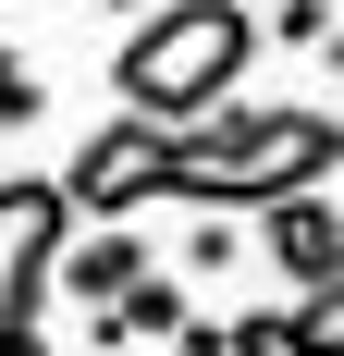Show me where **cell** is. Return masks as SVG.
Instances as JSON below:
<instances>
[{
	"mask_svg": "<svg viewBox=\"0 0 344 356\" xmlns=\"http://www.w3.org/2000/svg\"><path fill=\"white\" fill-rule=\"evenodd\" d=\"M234 356H308L295 344V307H283V295L271 307H234Z\"/></svg>",
	"mask_w": 344,
	"mask_h": 356,
	"instance_id": "8fae6325",
	"label": "cell"
},
{
	"mask_svg": "<svg viewBox=\"0 0 344 356\" xmlns=\"http://www.w3.org/2000/svg\"><path fill=\"white\" fill-rule=\"evenodd\" d=\"M62 197H74V221H136L148 197H185V136H160V123H136V111H111L99 136L62 160Z\"/></svg>",
	"mask_w": 344,
	"mask_h": 356,
	"instance_id": "3957f363",
	"label": "cell"
},
{
	"mask_svg": "<svg viewBox=\"0 0 344 356\" xmlns=\"http://www.w3.org/2000/svg\"><path fill=\"white\" fill-rule=\"evenodd\" d=\"M246 246H258V221L197 209V234H185V283H221V270H246Z\"/></svg>",
	"mask_w": 344,
	"mask_h": 356,
	"instance_id": "52a82bcc",
	"label": "cell"
},
{
	"mask_svg": "<svg viewBox=\"0 0 344 356\" xmlns=\"http://www.w3.org/2000/svg\"><path fill=\"white\" fill-rule=\"evenodd\" d=\"M258 49H271V25L246 0H160L136 37H111V99L160 136H197L209 111H234Z\"/></svg>",
	"mask_w": 344,
	"mask_h": 356,
	"instance_id": "6da1fadb",
	"label": "cell"
},
{
	"mask_svg": "<svg viewBox=\"0 0 344 356\" xmlns=\"http://www.w3.org/2000/svg\"><path fill=\"white\" fill-rule=\"evenodd\" d=\"M148 270H160V258H148V234H136V221H86V234H74V258H62V295L86 307V332H99L111 307L148 283Z\"/></svg>",
	"mask_w": 344,
	"mask_h": 356,
	"instance_id": "5b68a950",
	"label": "cell"
},
{
	"mask_svg": "<svg viewBox=\"0 0 344 356\" xmlns=\"http://www.w3.org/2000/svg\"><path fill=\"white\" fill-rule=\"evenodd\" d=\"M320 62H332V74H344V25H332V49H320Z\"/></svg>",
	"mask_w": 344,
	"mask_h": 356,
	"instance_id": "5bb4252c",
	"label": "cell"
},
{
	"mask_svg": "<svg viewBox=\"0 0 344 356\" xmlns=\"http://www.w3.org/2000/svg\"><path fill=\"white\" fill-rule=\"evenodd\" d=\"M258 258H271V283L283 295H320V283H344V197H271L258 209Z\"/></svg>",
	"mask_w": 344,
	"mask_h": 356,
	"instance_id": "277c9868",
	"label": "cell"
},
{
	"mask_svg": "<svg viewBox=\"0 0 344 356\" xmlns=\"http://www.w3.org/2000/svg\"><path fill=\"white\" fill-rule=\"evenodd\" d=\"M246 13H258V0H246Z\"/></svg>",
	"mask_w": 344,
	"mask_h": 356,
	"instance_id": "9a60e30c",
	"label": "cell"
},
{
	"mask_svg": "<svg viewBox=\"0 0 344 356\" xmlns=\"http://www.w3.org/2000/svg\"><path fill=\"white\" fill-rule=\"evenodd\" d=\"M185 320H197V295H185V270H148L123 307L99 320V344H185Z\"/></svg>",
	"mask_w": 344,
	"mask_h": 356,
	"instance_id": "8992f818",
	"label": "cell"
},
{
	"mask_svg": "<svg viewBox=\"0 0 344 356\" xmlns=\"http://www.w3.org/2000/svg\"><path fill=\"white\" fill-rule=\"evenodd\" d=\"M37 111H49V74H37L25 49H13V37H0V136H25Z\"/></svg>",
	"mask_w": 344,
	"mask_h": 356,
	"instance_id": "ba28073f",
	"label": "cell"
},
{
	"mask_svg": "<svg viewBox=\"0 0 344 356\" xmlns=\"http://www.w3.org/2000/svg\"><path fill=\"white\" fill-rule=\"evenodd\" d=\"M0 356H49V332H0Z\"/></svg>",
	"mask_w": 344,
	"mask_h": 356,
	"instance_id": "4fadbf2b",
	"label": "cell"
},
{
	"mask_svg": "<svg viewBox=\"0 0 344 356\" xmlns=\"http://www.w3.org/2000/svg\"><path fill=\"white\" fill-rule=\"evenodd\" d=\"M344 172V111H308V99H234L185 136V197L197 209H271V197H308V184Z\"/></svg>",
	"mask_w": 344,
	"mask_h": 356,
	"instance_id": "7a4b0ae2",
	"label": "cell"
},
{
	"mask_svg": "<svg viewBox=\"0 0 344 356\" xmlns=\"http://www.w3.org/2000/svg\"><path fill=\"white\" fill-rule=\"evenodd\" d=\"M258 25H271V49H332V0H271V13H258Z\"/></svg>",
	"mask_w": 344,
	"mask_h": 356,
	"instance_id": "9c48e42d",
	"label": "cell"
},
{
	"mask_svg": "<svg viewBox=\"0 0 344 356\" xmlns=\"http://www.w3.org/2000/svg\"><path fill=\"white\" fill-rule=\"evenodd\" d=\"M148 13H160V0H99V25H123V37H136Z\"/></svg>",
	"mask_w": 344,
	"mask_h": 356,
	"instance_id": "7c38bea8",
	"label": "cell"
},
{
	"mask_svg": "<svg viewBox=\"0 0 344 356\" xmlns=\"http://www.w3.org/2000/svg\"><path fill=\"white\" fill-rule=\"evenodd\" d=\"M295 307V344L308 356H344V283H320V295H283Z\"/></svg>",
	"mask_w": 344,
	"mask_h": 356,
	"instance_id": "30bf717a",
	"label": "cell"
}]
</instances>
